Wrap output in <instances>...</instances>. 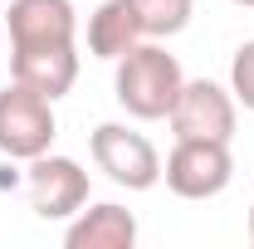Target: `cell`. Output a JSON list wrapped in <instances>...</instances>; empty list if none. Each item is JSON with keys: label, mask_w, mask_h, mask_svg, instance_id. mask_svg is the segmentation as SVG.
<instances>
[{"label": "cell", "mask_w": 254, "mask_h": 249, "mask_svg": "<svg viewBox=\"0 0 254 249\" xmlns=\"http://www.w3.org/2000/svg\"><path fill=\"white\" fill-rule=\"evenodd\" d=\"M230 5H245V10H254V0H230Z\"/></svg>", "instance_id": "obj_14"}, {"label": "cell", "mask_w": 254, "mask_h": 249, "mask_svg": "<svg viewBox=\"0 0 254 249\" xmlns=\"http://www.w3.org/2000/svg\"><path fill=\"white\" fill-rule=\"evenodd\" d=\"M5 39L10 49H34V44H78V10L73 0H10Z\"/></svg>", "instance_id": "obj_7"}, {"label": "cell", "mask_w": 254, "mask_h": 249, "mask_svg": "<svg viewBox=\"0 0 254 249\" xmlns=\"http://www.w3.org/2000/svg\"><path fill=\"white\" fill-rule=\"evenodd\" d=\"M161 181L181 200H210L235 181V156L230 142H205V137H176L171 156L161 161Z\"/></svg>", "instance_id": "obj_4"}, {"label": "cell", "mask_w": 254, "mask_h": 249, "mask_svg": "<svg viewBox=\"0 0 254 249\" xmlns=\"http://www.w3.org/2000/svg\"><path fill=\"white\" fill-rule=\"evenodd\" d=\"M142 39H147V30H142V15H137L132 0H103L93 15H88V54L93 59L118 63Z\"/></svg>", "instance_id": "obj_10"}, {"label": "cell", "mask_w": 254, "mask_h": 249, "mask_svg": "<svg viewBox=\"0 0 254 249\" xmlns=\"http://www.w3.org/2000/svg\"><path fill=\"white\" fill-rule=\"evenodd\" d=\"M64 245L68 249H132L137 245V215L118 200H98V205H88L68 220Z\"/></svg>", "instance_id": "obj_9"}, {"label": "cell", "mask_w": 254, "mask_h": 249, "mask_svg": "<svg viewBox=\"0 0 254 249\" xmlns=\"http://www.w3.org/2000/svg\"><path fill=\"white\" fill-rule=\"evenodd\" d=\"M132 5L142 15L147 39H171V34L186 30L190 15H195V0H132Z\"/></svg>", "instance_id": "obj_11"}, {"label": "cell", "mask_w": 254, "mask_h": 249, "mask_svg": "<svg viewBox=\"0 0 254 249\" xmlns=\"http://www.w3.org/2000/svg\"><path fill=\"white\" fill-rule=\"evenodd\" d=\"M88 152H93V166L123 190H152L161 181V152L152 147L147 132L127 123H98Z\"/></svg>", "instance_id": "obj_2"}, {"label": "cell", "mask_w": 254, "mask_h": 249, "mask_svg": "<svg viewBox=\"0 0 254 249\" xmlns=\"http://www.w3.org/2000/svg\"><path fill=\"white\" fill-rule=\"evenodd\" d=\"M171 137H205V142H235V127H240V103L235 93L215 83V78H186L176 108L166 113Z\"/></svg>", "instance_id": "obj_5"}, {"label": "cell", "mask_w": 254, "mask_h": 249, "mask_svg": "<svg viewBox=\"0 0 254 249\" xmlns=\"http://www.w3.org/2000/svg\"><path fill=\"white\" fill-rule=\"evenodd\" d=\"M0 44H5V20H0Z\"/></svg>", "instance_id": "obj_15"}, {"label": "cell", "mask_w": 254, "mask_h": 249, "mask_svg": "<svg viewBox=\"0 0 254 249\" xmlns=\"http://www.w3.org/2000/svg\"><path fill=\"white\" fill-rule=\"evenodd\" d=\"M10 78L59 103V98L78 83V44H34V49H10Z\"/></svg>", "instance_id": "obj_8"}, {"label": "cell", "mask_w": 254, "mask_h": 249, "mask_svg": "<svg viewBox=\"0 0 254 249\" xmlns=\"http://www.w3.org/2000/svg\"><path fill=\"white\" fill-rule=\"evenodd\" d=\"M250 245H254V205H250Z\"/></svg>", "instance_id": "obj_13"}, {"label": "cell", "mask_w": 254, "mask_h": 249, "mask_svg": "<svg viewBox=\"0 0 254 249\" xmlns=\"http://www.w3.org/2000/svg\"><path fill=\"white\" fill-rule=\"evenodd\" d=\"M59 137V118H54V98L34 93L25 83H5L0 88V156L10 161H30V156L49 152Z\"/></svg>", "instance_id": "obj_3"}, {"label": "cell", "mask_w": 254, "mask_h": 249, "mask_svg": "<svg viewBox=\"0 0 254 249\" xmlns=\"http://www.w3.org/2000/svg\"><path fill=\"white\" fill-rule=\"evenodd\" d=\"M230 93L245 113H254V39H245L230 59Z\"/></svg>", "instance_id": "obj_12"}, {"label": "cell", "mask_w": 254, "mask_h": 249, "mask_svg": "<svg viewBox=\"0 0 254 249\" xmlns=\"http://www.w3.org/2000/svg\"><path fill=\"white\" fill-rule=\"evenodd\" d=\"M25 195L39 220H73L88 205V171L73 156L39 152L30 156V171H25Z\"/></svg>", "instance_id": "obj_6"}, {"label": "cell", "mask_w": 254, "mask_h": 249, "mask_svg": "<svg viewBox=\"0 0 254 249\" xmlns=\"http://www.w3.org/2000/svg\"><path fill=\"white\" fill-rule=\"evenodd\" d=\"M181 83H186V73H181L176 54H166L152 39L127 49L118 59V73H113V93L127 108V118H137V123H161L176 108Z\"/></svg>", "instance_id": "obj_1"}]
</instances>
